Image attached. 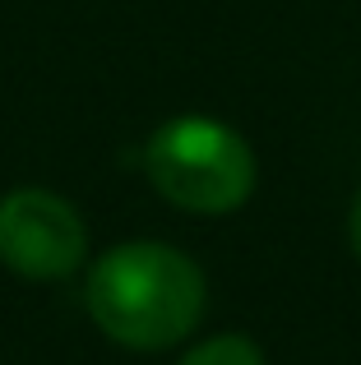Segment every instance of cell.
<instances>
[{"mask_svg": "<svg viewBox=\"0 0 361 365\" xmlns=\"http://www.w3.org/2000/svg\"><path fill=\"white\" fill-rule=\"evenodd\" d=\"M83 310L102 338L130 351H172L208 310L204 268L167 241H121L93 259Z\"/></svg>", "mask_w": 361, "mask_h": 365, "instance_id": "obj_1", "label": "cell"}, {"mask_svg": "<svg viewBox=\"0 0 361 365\" xmlns=\"http://www.w3.org/2000/svg\"><path fill=\"white\" fill-rule=\"evenodd\" d=\"M144 176L180 213L227 217L255 195L260 162L241 130L218 116H172L144 143Z\"/></svg>", "mask_w": 361, "mask_h": 365, "instance_id": "obj_2", "label": "cell"}, {"mask_svg": "<svg viewBox=\"0 0 361 365\" xmlns=\"http://www.w3.org/2000/svg\"><path fill=\"white\" fill-rule=\"evenodd\" d=\"M88 259V227L65 195L19 185L0 195V264L28 282H65Z\"/></svg>", "mask_w": 361, "mask_h": 365, "instance_id": "obj_3", "label": "cell"}, {"mask_svg": "<svg viewBox=\"0 0 361 365\" xmlns=\"http://www.w3.org/2000/svg\"><path fill=\"white\" fill-rule=\"evenodd\" d=\"M176 365H264V347L245 333H213L195 342Z\"/></svg>", "mask_w": 361, "mask_h": 365, "instance_id": "obj_4", "label": "cell"}, {"mask_svg": "<svg viewBox=\"0 0 361 365\" xmlns=\"http://www.w3.org/2000/svg\"><path fill=\"white\" fill-rule=\"evenodd\" d=\"M347 245H352V255L361 264V190L352 195V208H347Z\"/></svg>", "mask_w": 361, "mask_h": 365, "instance_id": "obj_5", "label": "cell"}]
</instances>
